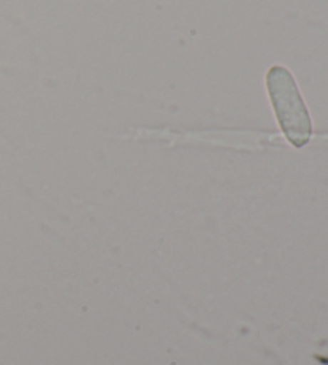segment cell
Returning a JSON list of instances; mask_svg holds the SVG:
<instances>
[{
    "mask_svg": "<svg viewBox=\"0 0 328 365\" xmlns=\"http://www.w3.org/2000/svg\"><path fill=\"white\" fill-rule=\"evenodd\" d=\"M266 86L275 117L287 140L294 148L306 146L312 135V123L290 71L272 66L267 71Z\"/></svg>",
    "mask_w": 328,
    "mask_h": 365,
    "instance_id": "1",
    "label": "cell"
}]
</instances>
